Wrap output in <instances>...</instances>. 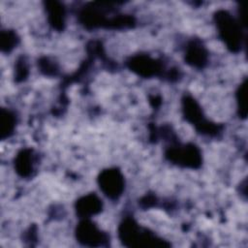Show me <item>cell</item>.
<instances>
[{
    "instance_id": "30bf717a",
    "label": "cell",
    "mask_w": 248,
    "mask_h": 248,
    "mask_svg": "<svg viewBox=\"0 0 248 248\" xmlns=\"http://www.w3.org/2000/svg\"><path fill=\"white\" fill-rule=\"evenodd\" d=\"M29 150L21 151L16 159V167L21 175H28L32 170V160Z\"/></svg>"
},
{
    "instance_id": "52a82bcc",
    "label": "cell",
    "mask_w": 248,
    "mask_h": 248,
    "mask_svg": "<svg viewBox=\"0 0 248 248\" xmlns=\"http://www.w3.org/2000/svg\"><path fill=\"white\" fill-rule=\"evenodd\" d=\"M186 59L189 64H192L193 66H202L205 63L206 60V53L204 49L196 44H193L187 51Z\"/></svg>"
},
{
    "instance_id": "9c48e42d",
    "label": "cell",
    "mask_w": 248,
    "mask_h": 248,
    "mask_svg": "<svg viewBox=\"0 0 248 248\" xmlns=\"http://www.w3.org/2000/svg\"><path fill=\"white\" fill-rule=\"evenodd\" d=\"M0 119H1L0 120L1 138L5 139L6 137H9L13 133L15 128V123H16V118L11 111L2 109Z\"/></svg>"
},
{
    "instance_id": "7a4b0ae2",
    "label": "cell",
    "mask_w": 248,
    "mask_h": 248,
    "mask_svg": "<svg viewBox=\"0 0 248 248\" xmlns=\"http://www.w3.org/2000/svg\"><path fill=\"white\" fill-rule=\"evenodd\" d=\"M99 184L106 196L115 199L119 197L124 189V179L117 170H104L99 177Z\"/></svg>"
},
{
    "instance_id": "3957f363",
    "label": "cell",
    "mask_w": 248,
    "mask_h": 248,
    "mask_svg": "<svg viewBox=\"0 0 248 248\" xmlns=\"http://www.w3.org/2000/svg\"><path fill=\"white\" fill-rule=\"evenodd\" d=\"M77 237L84 245L96 246L106 240V235L91 222H81L77 230Z\"/></svg>"
},
{
    "instance_id": "8fae6325",
    "label": "cell",
    "mask_w": 248,
    "mask_h": 248,
    "mask_svg": "<svg viewBox=\"0 0 248 248\" xmlns=\"http://www.w3.org/2000/svg\"><path fill=\"white\" fill-rule=\"evenodd\" d=\"M2 35L4 37H6L8 40L4 39L1 37V41H2V48L3 49H6L7 51L10 50L12 47H14V45L16 44V35L14 33H11V32H2Z\"/></svg>"
},
{
    "instance_id": "5b68a950",
    "label": "cell",
    "mask_w": 248,
    "mask_h": 248,
    "mask_svg": "<svg viewBox=\"0 0 248 248\" xmlns=\"http://www.w3.org/2000/svg\"><path fill=\"white\" fill-rule=\"evenodd\" d=\"M102 208L101 201L95 195L83 197L77 202V211L82 217L98 213Z\"/></svg>"
},
{
    "instance_id": "7c38bea8",
    "label": "cell",
    "mask_w": 248,
    "mask_h": 248,
    "mask_svg": "<svg viewBox=\"0 0 248 248\" xmlns=\"http://www.w3.org/2000/svg\"><path fill=\"white\" fill-rule=\"evenodd\" d=\"M245 84H242L241 87L239 88L238 91V105H239V109H241V113L243 116L246 115V108H245Z\"/></svg>"
},
{
    "instance_id": "277c9868",
    "label": "cell",
    "mask_w": 248,
    "mask_h": 248,
    "mask_svg": "<svg viewBox=\"0 0 248 248\" xmlns=\"http://www.w3.org/2000/svg\"><path fill=\"white\" fill-rule=\"evenodd\" d=\"M168 156L173 162L184 166L196 167L200 162V153L195 146H185L182 149H170Z\"/></svg>"
},
{
    "instance_id": "ba28073f",
    "label": "cell",
    "mask_w": 248,
    "mask_h": 248,
    "mask_svg": "<svg viewBox=\"0 0 248 248\" xmlns=\"http://www.w3.org/2000/svg\"><path fill=\"white\" fill-rule=\"evenodd\" d=\"M48 6L46 8L48 12V17L50 23L57 29H61L64 23V10L63 8L55 2L47 3Z\"/></svg>"
},
{
    "instance_id": "8992f818",
    "label": "cell",
    "mask_w": 248,
    "mask_h": 248,
    "mask_svg": "<svg viewBox=\"0 0 248 248\" xmlns=\"http://www.w3.org/2000/svg\"><path fill=\"white\" fill-rule=\"evenodd\" d=\"M131 68L141 76H151L157 73L159 67L157 63L148 57H138L131 62Z\"/></svg>"
},
{
    "instance_id": "6da1fadb",
    "label": "cell",
    "mask_w": 248,
    "mask_h": 248,
    "mask_svg": "<svg viewBox=\"0 0 248 248\" xmlns=\"http://www.w3.org/2000/svg\"><path fill=\"white\" fill-rule=\"evenodd\" d=\"M216 21L221 37L230 48L235 50L240 45V29L237 23L226 12L217 13Z\"/></svg>"
}]
</instances>
